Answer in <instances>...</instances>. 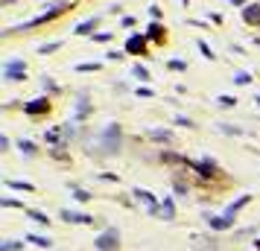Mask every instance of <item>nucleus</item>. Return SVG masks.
<instances>
[{
  "instance_id": "obj_1",
  "label": "nucleus",
  "mask_w": 260,
  "mask_h": 251,
  "mask_svg": "<svg viewBox=\"0 0 260 251\" xmlns=\"http://www.w3.org/2000/svg\"><path fill=\"white\" fill-rule=\"evenodd\" d=\"M3 79H6V82H20V79H26V64H23L20 58L6 61V64H3Z\"/></svg>"
},
{
  "instance_id": "obj_2",
  "label": "nucleus",
  "mask_w": 260,
  "mask_h": 251,
  "mask_svg": "<svg viewBox=\"0 0 260 251\" xmlns=\"http://www.w3.org/2000/svg\"><path fill=\"white\" fill-rule=\"evenodd\" d=\"M94 246H97L100 251H117V246H120V234H117V228L102 231V234L94 240Z\"/></svg>"
},
{
  "instance_id": "obj_3",
  "label": "nucleus",
  "mask_w": 260,
  "mask_h": 251,
  "mask_svg": "<svg viewBox=\"0 0 260 251\" xmlns=\"http://www.w3.org/2000/svg\"><path fill=\"white\" fill-rule=\"evenodd\" d=\"M102 143H105V155H114V152L120 149V126H117V123H111V126L105 129Z\"/></svg>"
},
{
  "instance_id": "obj_4",
  "label": "nucleus",
  "mask_w": 260,
  "mask_h": 251,
  "mask_svg": "<svg viewBox=\"0 0 260 251\" xmlns=\"http://www.w3.org/2000/svg\"><path fill=\"white\" fill-rule=\"evenodd\" d=\"M47 108H50V99H47V97H38V99H32V102L23 105L26 114H41V111H47Z\"/></svg>"
},
{
  "instance_id": "obj_5",
  "label": "nucleus",
  "mask_w": 260,
  "mask_h": 251,
  "mask_svg": "<svg viewBox=\"0 0 260 251\" xmlns=\"http://www.w3.org/2000/svg\"><path fill=\"white\" fill-rule=\"evenodd\" d=\"M61 219L76 222V225H91V222H94V216H88V213H76V211H61Z\"/></svg>"
},
{
  "instance_id": "obj_6",
  "label": "nucleus",
  "mask_w": 260,
  "mask_h": 251,
  "mask_svg": "<svg viewBox=\"0 0 260 251\" xmlns=\"http://www.w3.org/2000/svg\"><path fill=\"white\" fill-rule=\"evenodd\" d=\"M126 50L135 53V56H140V53L146 50V38H143V35H132V38L126 41Z\"/></svg>"
},
{
  "instance_id": "obj_7",
  "label": "nucleus",
  "mask_w": 260,
  "mask_h": 251,
  "mask_svg": "<svg viewBox=\"0 0 260 251\" xmlns=\"http://www.w3.org/2000/svg\"><path fill=\"white\" fill-rule=\"evenodd\" d=\"M243 20H246V23H252V26L260 23V3H249V6L243 9Z\"/></svg>"
},
{
  "instance_id": "obj_8",
  "label": "nucleus",
  "mask_w": 260,
  "mask_h": 251,
  "mask_svg": "<svg viewBox=\"0 0 260 251\" xmlns=\"http://www.w3.org/2000/svg\"><path fill=\"white\" fill-rule=\"evenodd\" d=\"M208 219V225L211 228H217V231H225V228H231L234 225V219L231 216H205Z\"/></svg>"
},
{
  "instance_id": "obj_9",
  "label": "nucleus",
  "mask_w": 260,
  "mask_h": 251,
  "mask_svg": "<svg viewBox=\"0 0 260 251\" xmlns=\"http://www.w3.org/2000/svg\"><path fill=\"white\" fill-rule=\"evenodd\" d=\"M135 196H138L140 202H146L152 213H158V205H155V199H152V193H149V190H140V187H138V190H135Z\"/></svg>"
},
{
  "instance_id": "obj_10",
  "label": "nucleus",
  "mask_w": 260,
  "mask_h": 251,
  "mask_svg": "<svg viewBox=\"0 0 260 251\" xmlns=\"http://www.w3.org/2000/svg\"><path fill=\"white\" fill-rule=\"evenodd\" d=\"M97 23H100V18H97V15H94V18H88V20H82V23L76 26V35H88Z\"/></svg>"
},
{
  "instance_id": "obj_11",
  "label": "nucleus",
  "mask_w": 260,
  "mask_h": 251,
  "mask_svg": "<svg viewBox=\"0 0 260 251\" xmlns=\"http://www.w3.org/2000/svg\"><path fill=\"white\" fill-rule=\"evenodd\" d=\"M193 167H196V170H199V175H205V178H208V175H214V170H217V164H214V161H199V164H193Z\"/></svg>"
},
{
  "instance_id": "obj_12",
  "label": "nucleus",
  "mask_w": 260,
  "mask_h": 251,
  "mask_svg": "<svg viewBox=\"0 0 260 251\" xmlns=\"http://www.w3.org/2000/svg\"><path fill=\"white\" fill-rule=\"evenodd\" d=\"M158 213H161L164 219H173V216H176V205H173V199H164V205L158 208Z\"/></svg>"
},
{
  "instance_id": "obj_13",
  "label": "nucleus",
  "mask_w": 260,
  "mask_h": 251,
  "mask_svg": "<svg viewBox=\"0 0 260 251\" xmlns=\"http://www.w3.org/2000/svg\"><path fill=\"white\" fill-rule=\"evenodd\" d=\"M26 243L38 246V249H50V246H53V240H50V237H38V234H29V237H26Z\"/></svg>"
},
{
  "instance_id": "obj_14",
  "label": "nucleus",
  "mask_w": 260,
  "mask_h": 251,
  "mask_svg": "<svg viewBox=\"0 0 260 251\" xmlns=\"http://www.w3.org/2000/svg\"><path fill=\"white\" fill-rule=\"evenodd\" d=\"M249 199H252V196H240V199H237V202H234V205H231V208L225 211V216H234V213H237L240 208H246V205H249Z\"/></svg>"
},
{
  "instance_id": "obj_15",
  "label": "nucleus",
  "mask_w": 260,
  "mask_h": 251,
  "mask_svg": "<svg viewBox=\"0 0 260 251\" xmlns=\"http://www.w3.org/2000/svg\"><path fill=\"white\" fill-rule=\"evenodd\" d=\"M26 216H29L32 222H38V225H47V222H50L47 213H41V211H26Z\"/></svg>"
},
{
  "instance_id": "obj_16",
  "label": "nucleus",
  "mask_w": 260,
  "mask_h": 251,
  "mask_svg": "<svg viewBox=\"0 0 260 251\" xmlns=\"http://www.w3.org/2000/svg\"><path fill=\"white\" fill-rule=\"evenodd\" d=\"M6 184H9L12 190H26V193H32V190H35V187H32V184H26V181H6Z\"/></svg>"
},
{
  "instance_id": "obj_17",
  "label": "nucleus",
  "mask_w": 260,
  "mask_h": 251,
  "mask_svg": "<svg viewBox=\"0 0 260 251\" xmlns=\"http://www.w3.org/2000/svg\"><path fill=\"white\" fill-rule=\"evenodd\" d=\"M132 73H135L138 79H149V70H146V67H140V64H135V67H132Z\"/></svg>"
},
{
  "instance_id": "obj_18",
  "label": "nucleus",
  "mask_w": 260,
  "mask_h": 251,
  "mask_svg": "<svg viewBox=\"0 0 260 251\" xmlns=\"http://www.w3.org/2000/svg\"><path fill=\"white\" fill-rule=\"evenodd\" d=\"M234 82H237V85H249V82H252V76H249L246 70H240V73L234 76Z\"/></svg>"
},
{
  "instance_id": "obj_19",
  "label": "nucleus",
  "mask_w": 260,
  "mask_h": 251,
  "mask_svg": "<svg viewBox=\"0 0 260 251\" xmlns=\"http://www.w3.org/2000/svg\"><path fill=\"white\" fill-rule=\"evenodd\" d=\"M18 249H20V243H18V240H6V243L0 246V251H18Z\"/></svg>"
},
{
  "instance_id": "obj_20",
  "label": "nucleus",
  "mask_w": 260,
  "mask_h": 251,
  "mask_svg": "<svg viewBox=\"0 0 260 251\" xmlns=\"http://www.w3.org/2000/svg\"><path fill=\"white\" fill-rule=\"evenodd\" d=\"M149 38H164V29H161L158 23H152V26H149Z\"/></svg>"
},
{
  "instance_id": "obj_21",
  "label": "nucleus",
  "mask_w": 260,
  "mask_h": 251,
  "mask_svg": "<svg viewBox=\"0 0 260 251\" xmlns=\"http://www.w3.org/2000/svg\"><path fill=\"white\" fill-rule=\"evenodd\" d=\"M20 152H26V155H35V146H32L29 140H20Z\"/></svg>"
},
{
  "instance_id": "obj_22",
  "label": "nucleus",
  "mask_w": 260,
  "mask_h": 251,
  "mask_svg": "<svg viewBox=\"0 0 260 251\" xmlns=\"http://www.w3.org/2000/svg\"><path fill=\"white\" fill-rule=\"evenodd\" d=\"M73 196H76V202H88L91 196L85 193V190H79V187H73Z\"/></svg>"
},
{
  "instance_id": "obj_23",
  "label": "nucleus",
  "mask_w": 260,
  "mask_h": 251,
  "mask_svg": "<svg viewBox=\"0 0 260 251\" xmlns=\"http://www.w3.org/2000/svg\"><path fill=\"white\" fill-rule=\"evenodd\" d=\"M59 47H61V44H44V47H38V53L47 56V53H53V50H59Z\"/></svg>"
},
{
  "instance_id": "obj_24",
  "label": "nucleus",
  "mask_w": 260,
  "mask_h": 251,
  "mask_svg": "<svg viewBox=\"0 0 260 251\" xmlns=\"http://www.w3.org/2000/svg\"><path fill=\"white\" fill-rule=\"evenodd\" d=\"M199 50H202V53H205V58H214V50H211V47H208V44H205V41H199Z\"/></svg>"
},
{
  "instance_id": "obj_25",
  "label": "nucleus",
  "mask_w": 260,
  "mask_h": 251,
  "mask_svg": "<svg viewBox=\"0 0 260 251\" xmlns=\"http://www.w3.org/2000/svg\"><path fill=\"white\" fill-rule=\"evenodd\" d=\"M234 102H237V99H234V97H220V105H222V108H231V105H234Z\"/></svg>"
},
{
  "instance_id": "obj_26",
  "label": "nucleus",
  "mask_w": 260,
  "mask_h": 251,
  "mask_svg": "<svg viewBox=\"0 0 260 251\" xmlns=\"http://www.w3.org/2000/svg\"><path fill=\"white\" fill-rule=\"evenodd\" d=\"M111 38V32H100V35H94V41H108Z\"/></svg>"
},
{
  "instance_id": "obj_27",
  "label": "nucleus",
  "mask_w": 260,
  "mask_h": 251,
  "mask_svg": "<svg viewBox=\"0 0 260 251\" xmlns=\"http://www.w3.org/2000/svg\"><path fill=\"white\" fill-rule=\"evenodd\" d=\"M255 249H258V251H260V240H258V243H255Z\"/></svg>"
},
{
  "instance_id": "obj_28",
  "label": "nucleus",
  "mask_w": 260,
  "mask_h": 251,
  "mask_svg": "<svg viewBox=\"0 0 260 251\" xmlns=\"http://www.w3.org/2000/svg\"><path fill=\"white\" fill-rule=\"evenodd\" d=\"M231 3H243V0H231Z\"/></svg>"
},
{
  "instance_id": "obj_29",
  "label": "nucleus",
  "mask_w": 260,
  "mask_h": 251,
  "mask_svg": "<svg viewBox=\"0 0 260 251\" xmlns=\"http://www.w3.org/2000/svg\"><path fill=\"white\" fill-rule=\"evenodd\" d=\"M255 102H258V105H260V97H258V99H255Z\"/></svg>"
}]
</instances>
